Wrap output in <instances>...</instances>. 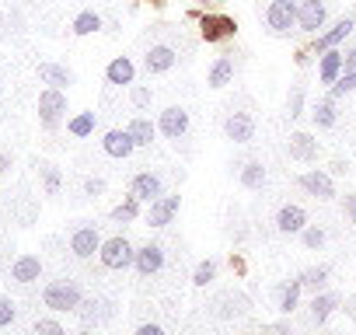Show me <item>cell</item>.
<instances>
[{"mask_svg":"<svg viewBox=\"0 0 356 335\" xmlns=\"http://www.w3.org/2000/svg\"><path fill=\"white\" fill-rule=\"evenodd\" d=\"M42 304L49 311H77L81 307V290L74 283H67V279H56V283H49L42 290Z\"/></svg>","mask_w":356,"mask_h":335,"instance_id":"obj_1","label":"cell"},{"mask_svg":"<svg viewBox=\"0 0 356 335\" xmlns=\"http://www.w3.org/2000/svg\"><path fill=\"white\" fill-rule=\"evenodd\" d=\"M98 255H102V265L105 269H126V265H133V245L119 234V238H108V241H102V248H98Z\"/></svg>","mask_w":356,"mask_h":335,"instance_id":"obj_2","label":"cell"},{"mask_svg":"<svg viewBox=\"0 0 356 335\" xmlns=\"http://www.w3.org/2000/svg\"><path fill=\"white\" fill-rule=\"evenodd\" d=\"M63 112H67V95L56 91V88H46L39 95V119H42V126L46 129H56L60 119H63Z\"/></svg>","mask_w":356,"mask_h":335,"instance_id":"obj_3","label":"cell"},{"mask_svg":"<svg viewBox=\"0 0 356 335\" xmlns=\"http://www.w3.org/2000/svg\"><path fill=\"white\" fill-rule=\"evenodd\" d=\"M266 22L276 35H286L293 25H297V4L293 0H273L269 11H266Z\"/></svg>","mask_w":356,"mask_h":335,"instance_id":"obj_4","label":"cell"},{"mask_svg":"<svg viewBox=\"0 0 356 335\" xmlns=\"http://www.w3.org/2000/svg\"><path fill=\"white\" fill-rule=\"evenodd\" d=\"M200 32H203L207 42H224V39H234L238 22L227 18V15H203L200 18Z\"/></svg>","mask_w":356,"mask_h":335,"instance_id":"obj_5","label":"cell"},{"mask_svg":"<svg viewBox=\"0 0 356 335\" xmlns=\"http://www.w3.org/2000/svg\"><path fill=\"white\" fill-rule=\"evenodd\" d=\"M157 129H161L168 140L186 136V129H189V112H186L182 105H171V108H164V112H161V119H157Z\"/></svg>","mask_w":356,"mask_h":335,"instance_id":"obj_6","label":"cell"},{"mask_svg":"<svg viewBox=\"0 0 356 335\" xmlns=\"http://www.w3.org/2000/svg\"><path fill=\"white\" fill-rule=\"evenodd\" d=\"M178 206H182V196H161V199H154L150 213H147V224L150 227H168L178 217Z\"/></svg>","mask_w":356,"mask_h":335,"instance_id":"obj_7","label":"cell"},{"mask_svg":"<svg viewBox=\"0 0 356 335\" xmlns=\"http://www.w3.org/2000/svg\"><path fill=\"white\" fill-rule=\"evenodd\" d=\"M224 133H227V140H234V143L255 140V119H252V112H231L227 122H224Z\"/></svg>","mask_w":356,"mask_h":335,"instance_id":"obj_8","label":"cell"},{"mask_svg":"<svg viewBox=\"0 0 356 335\" xmlns=\"http://www.w3.org/2000/svg\"><path fill=\"white\" fill-rule=\"evenodd\" d=\"M297 25H300L304 32H318V28L325 25V0H300Z\"/></svg>","mask_w":356,"mask_h":335,"instance_id":"obj_9","label":"cell"},{"mask_svg":"<svg viewBox=\"0 0 356 335\" xmlns=\"http://www.w3.org/2000/svg\"><path fill=\"white\" fill-rule=\"evenodd\" d=\"M133 265H136L140 276H154V272L164 265V248H161V245H143V248H136Z\"/></svg>","mask_w":356,"mask_h":335,"instance_id":"obj_10","label":"cell"},{"mask_svg":"<svg viewBox=\"0 0 356 335\" xmlns=\"http://www.w3.org/2000/svg\"><path fill=\"white\" fill-rule=\"evenodd\" d=\"M129 196L154 203V199H161V196H164V186H161V179H157V175L143 172V175H136V179L129 182Z\"/></svg>","mask_w":356,"mask_h":335,"instance_id":"obj_11","label":"cell"},{"mask_svg":"<svg viewBox=\"0 0 356 335\" xmlns=\"http://www.w3.org/2000/svg\"><path fill=\"white\" fill-rule=\"evenodd\" d=\"M297 182H300V189H304L307 196H314V199H332V196H335V186H332V179H328L325 172H307V175H300Z\"/></svg>","mask_w":356,"mask_h":335,"instance_id":"obj_12","label":"cell"},{"mask_svg":"<svg viewBox=\"0 0 356 335\" xmlns=\"http://www.w3.org/2000/svg\"><path fill=\"white\" fill-rule=\"evenodd\" d=\"M98 248H102V238H98L95 227H77V231H74V238H70V252H74L77 259H91Z\"/></svg>","mask_w":356,"mask_h":335,"instance_id":"obj_13","label":"cell"},{"mask_svg":"<svg viewBox=\"0 0 356 335\" xmlns=\"http://www.w3.org/2000/svg\"><path fill=\"white\" fill-rule=\"evenodd\" d=\"M102 147H105V154H108V157H129V154L136 150V143H133L129 129H108V133H105V140H102Z\"/></svg>","mask_w":356,"mask_h":335,"instance_id":"obj_14","label":"cell"},{"mask_svg":"<svg viewBox=\"0 0 356 335\" xmlns=\"http://www.w3.org/2000/svg\"><path fill=\"white\" fill-rule=\"evenodd\" d=\"M175 60H178V53H175L171 46H150L143 67H147V74H168V70L175 67Z\"/></svg>","mask_w":356,"mask_h":335,"instance_id":"obj_15","label":"cell"},{"mask_svg":"<svg viewBox=\"0 0 356 335\" xmlns=\"http://www.w3.org/2000/svg\"><path fill=\"white\" fill-rule=\"evenodd\" d=\"M304 227H307V213L300 206H283L276 213V231L280 234H300Z\"/></svg>","mask_w":356,"mask_h":335,"instance_id":"obj_16","label":"cell"},{"mask_svg":"<svg viewBox=\"0 0 356 335\" xmlns=\"http://www.w3.org/2000/svg\"><path fill=\"white\" fill-rule=\"evenodd\" d=\"M42 276V262H39V255H22V259H15V265H11V279H18V283H35Z\"/></svg>","mask_w":356,"mask_h":335,"instance_id":"obj_17","label":"cell"},{"mask_svg":"<svg viewBox=\"0 0 356 335\" xmlns=\"http://www.w3.org/2000/svg\"><path fill=\"white\" fill-rule=\"evenodd\" d=\"M353 25H356V18H342V22H335V28L332 32H325V35H318V42H314V53H328L332 46H339L349 32H353Z\"/></svg>","mask_w":356,"mask_h":335,"instance_id":"obj_18","label":"cell"},{"mask_svg":"<svg viewBox=\"0 0 356 335\" xmlns=\"http://www.w3.org/2000/svg\"><path fill=\"white\" fill-rule=\"evenodd\" d=\"M39 81L49 84V88H56V91H63V88L74 84V74L67 67H56V63H39Z\"/></svg>","mask_w":356,"mask_h":335,"instance_id":"obj_19","label":"cell"},{"mask_svg":"<svg viewBox=\"0 0 356 335\" xmlns=\"http://www.w3.org/2000/svg\"><path fill=\"white\" fill-rule=\"evenodd\" d=\"M290 157L293 161H314L318 157V140L311 133H290Z\"/></svg>","mask_w":356,"mask_h":335,"instance_id":"obj_20","label":"cell"},{"mask_svg":"<svg viewBox=\"0 0 356 335\" xmlns=\"http://www.w3.org/2000/svg\"><path fill=\"white\" fill-rule=\"evenodd\" d=\"M105 77H108V84H133V77H136V67H133V60L129 56H115L112 63H108V70H105Z\"/></svg>","mask_w":356,"mask_h":335,"instance_id":"obj_21","label":"cell"},{"mask_svg":"<svg viewBox=\"0 0 356 335\" xmlns=\"http://www.w3.org/2000/svg\"><path fill=\"white\" fill-rule=\"evenodd\" d=\"M339 74H342V53H335V49L321 53V63H318V77H321V84H335Z\"/></svg>","mask_w":356,"mask_h":335,"instance_id":"obj_22","label":"cell"},{"mask_svg":"<svg viewBox=\"0 0 356 335\" xmlns=\"http://www.w3.org/2000/svg\"><path fill=\"white\" fill-rule=\"evenodd\" d=\"M339 307V297L335 293H314V300H311V325H325V318L332 314Z\"/></svg>","mask_w":356,"mask_h":335,"instance_id":"obj_23","label":"cell"},{"mask_svg":"<svg viewBox=\"0 0 356 335\" xmlns=\"http://www.w3.org/2000/svg\"><path fill=\"white\" fill-rule=\"evenodd\" d=\"M234 77V60L231 56H220L213 67H210V88H227Z\"/></svg>","mask_w":356,"mask_h":335,"instance_id":"obj_24","label":"cell"},{"mask_svg":"<svg viewBox=\"0 0 356 335\" xmlns=\"http://www.w3.org/2000/svg\"><path fill=\"white\" fill-rule=\"evenodd\" d=\"M241 186L245 189H262L266 186V164L262 161H248L241 168Z\"/></svg>","mask_w":356,"mask_h":335,"instance_id":"obj_25","label":"cell"},{"mask_svg":"<svg viewBox=\"0 0 356 335\" xmlns=\"http://www.w3.org/2000/svg\"><path fill=\"white\" fill-rule=\"evenodd\" d=\"M154 133H157V126H154L150 119H133V122H129V136H133L136 147H150Z\"/></svg>","mask_w":356,"mask_h":335,"instance_id":"obj_26","label":"cell"},{"mask_svg":"<svg viewBox=\"0 0 356 335\" xmlns=\"http://www.w3.org/2000/svg\"><path fill=\"white\" fill-rule=\"evenodd\" d=\"M328 276H332V269H328V265H314V269H307V272L300 276V286H304V290H314V293H318V290H321V286L328 283Z\"/></svg>","mask_w":356,"mask_h":335,"instance_id":"obj_27","label":"cell"},{"mask_svg":"<svg viewBox=\"0 0 356 335\" xmlns=\"http://www.w3.org/2000/svg\"><path fill=\"white\" fill-rule=\"evenodd\" d=\"M98 28H102V15H95V11H81L74 18V35H91Z\"/></svg>","mask_w":356,"mask_h":335,"instance_id":"obj_28","label":"cell"},{"mask_svg":"<svg viewBox=\"0 0 356 335\" xmlns=\"http://www.w3.org/2000/svg\"><path fill=\"white\" fill-rule=\"evenodd\" d=\"M140 217V199L136 196H126L115 210H112V220H119V224H129V220H136Z\"/></svg>","mask_w":356,"mask_h":335,"instance_id":"obj_29","label":"cell"},{"mask_svg":"<svg viewBox=\"0 0 356 335\" xmlns=\"http://www.w3.org/2000/svg\"><path fill=\"white\" fill-rule=\"evenodd\" d=\"M300 279H290L286 286H283V293H280V311L283 314H290V311H297V300H300Z\"/></svg>","mask_w":356,"mask_h":335,"instance_id":"obj_30","label":"cell"},{"mask_svg":"<svg viewBox=\"0 0 356 335\" xmlns=\"http://www.w3.org/2000/svg\"><path fill=\"white\" fill-rule=\"evenodd\" d=\"M67 129H70L74 136H81V140L91 136V133H95V112H81V115H74V119L67 122Z\"/></svg>","mask_w":356,"mask_h":335,"instance_id":"obj_31","label":"cell"},{"mask_svg":"<svg viewBox=\"0 0 356 335\" xmlns=\"http://www.w3.org/2000/svg\"><path fill=\"white\" fill-rule=\"evenodd\" d=\"M314 126H321V129L335 126V101L332 98H325V101L314 105Z\"/></svg>","mask_w":356,"mask_h":335,"instance_id":"obj_32","label":"cell"},{"mask_svg":"<svg viewBox=\"0 0 356 335\" xmlns=\"http://www.w3.org/2000/svg\"><path fill=\"white\" fill-rule=\"evenodd\" d=\"M39 172H42L46 193H49V196H56V193H60V182H63V179H60V172H56V164H46V161H42V164H39Z\"/></svg>","mask_w":356,"mask_h":335,"instance_id":"obj_33","label":"cell"},{"mask_svg":"<svg viewBox=\"0 0 356 335\" xmlns=\"http://www.w3.org/2000/svg\"><path fill=\"white\" fill-rule=\"evenodd\" d=\"M213 276H217V262H213V259H207V262H200V265H196L193 283H196V286H207V283H213Z\"/></svg>","mask_w":356,"mask_h":335,"instance_id":"obj_34","label":"cell"},{"mask_svg":"<svg viewBox=\"0 0 356 335\" xmlns=\"http://www.w3.org/2000/svg\"><path fill=\"white\" fill-rule=\"evenodd\" d=\"M346 91H356V70H346V74H339V81L332 84V101H335V98H342Z\"/></svg>","mask_w":356,"mask_h":335,"instance_id":"obj_35","label":"cell"},{"mask_svg":"<svg viewBox=\"0 0 356 335\" xmlns=\"http://www.w3.org/2000/svg\"><path fill=\"white\" fill-rule=\"evenodd\" d=\"M300 108H304V88H300V84H290V95H286V112H290V119H297Z\"/></svg>","mask_w":356,"mask_h":335,"instance_id":"obj_36","label":"cell"},{"mask_svg":"<svg viewBox=\"0 0 356 335\" xmlns=\"http://www.w3.org/2000/svg\"><path fill=\"white\" fill-rule=\"evenodd\" d=\"M35 335H67V332H63V325L56 318H39L35 321Z\"/></svg>","mask_w":356,"mask_h":335,"instance_id":"obj_37","label":"cell"},{"mask_svg":"<svg viewBox=\"0 0 356 335\" xmlns=\"http://www.w3.org/2000/svg\"><path fill=\"white\" fill-rule=\"evenodd\" d=\"M15 314H18L15 311V300L11 297H0V328H8L15 321Z\"/></svg>","mask_w":356,"mask_h":335,"instance_id":"obj_38","label":"cell"},{"mask_svg":"<svg viewBox=\"0 0 356 335\" xmlns=\"http://www.w3.org/2000/svg\"><path fill=\"white\" fill-rule=\"evenodd\" d=\"M300 234H304V245H307V248H321V245H325V231H321V227H304Z\"/></svg>","mask_w":356,"mask_h":335,"instance_id":"obj_39","label":"cell"},{"mask_svg":"<svg viewBox=\"0 0 356 335\" xmlns=\"http://www.w3.org/2000/svg\"><path fill=\"white\" fill-rule=\"evenodd\" d=\"M342 210H346V217H349V224L356 227V193H349V196H346V203H342Z\"/></svg>","mask_w":356,"mask_h":335,"instance_id":"obj_40","label":"cell"},{"mask_svg":"<svg viewBox=\"0 0 356 335\" xmlns=\"http://www.w3.org/2000/svg\"><path fill=\"white\" fill-rule=\"evenodd\" d=\"M133 105H136V108L150 105V91H147V88H133Z\"/></svg>","mask_w":356,"mask_h":335,"instance_id":"obj_41","label":"cell"},{"mask_svg":"<svg viewBox=\"0 0 356 335\" xmlns=\"http://www.w3.org/2000/svg\"><path fill=\"white\" fill-rule=\"evenodd\" d=\"M84 193H88V196H102V193H105V182H102V179H88V182H84Z\"/></svg>","mask_w":356,"mask_h":335,"instance_id":"obj_42","label":"cell"},{"mask_svg":"<svg viewBox=\"0 0 356 335\" xmlns=\"http://www.w3.org/2000/svg\"><path fill=\"white\" fill-rule=\"evenodd\" d=\"M136 335H164V328H161V325H140Z\"/></svg>","mask_w":356,"mask_h":335,"instance_id":"obj_43","label":"cell"},{"mask_svg":"<svg viewBox=\"0 0 356 335\" xmlns=\"http://www.w3.org/2000/svg\"><path fill=\"white\" fill-rule=\"evenodd\" d=\"M342 67H346V70H356V49L342 53Z\"/></svg>","mask_w":356,"mask_h":335,"instance_id":"obj_44","label":"cell"},{"mask_svg":"<svg viewBox=\"0 0 356 335\" xmlns=\"http://www.w3.org/2000/svg\"><path fill=\"white\" fill-rule=\"evenodd\" d=\"M269 335H290V328H286V325H273Z\"/></svg>","mask_w":356,"mask_h":335,"instance_id":"obj_45","label":"cell"},{"mask_svg":"<svg viewBox=\"0 0 356 335\" xmlns=\"http://www.w3.org/2000/svg\"><path fill=\"white\" fill-rule=\"evenodd\" d=\"M332 168H335V175H346V172H349V164H346V161H335Z\"/></svg>","mask_w":356,"mask_h":335,"instance_id":"obj_46","label":"cell"},{"mask_svg":"<svg viewBox=\"0 0 356 335\" xmlns=\"http://www.w3.org/2000/svg\"><path fill=\"white\" fill-rule=\"evenodd\" d=\"M8 164H11V161H8L4 154H0V172H8Z\"/></svg>","mask_w":356,"mask_h":335,"instance_id":"obj_47","label":"cell"},{"mask_svg":"<svg viewBox=\"0 0 356 335\" xmlns=\"http://www.w3.org/2000/svg\"><path fill=\"white\" fill-rule=\"evenodd\" d=\"M150 4H154V8H164V0H150Z\"/></svg>","mask_w":356,"mask_h":335,"instance_id":"obj_48","label":"cell"},{"mask_svg":"<svg viewBox=\"0 0 356 335\" xmlns=\"http://www.w3.org/2000/svg\"><path fill=\"white\" fill-rule=\"evenodd\" d=\"M81 335H95V332H81Z\"/></svg>","mask_w":356,"mask_h":335,"instance_id":"obj_49","label":"cell"},{"mask_svg":"<svg viewBox=\"0 0 356 335\" xmlns=\"http://www.w3.org/2000/svg\"><path fill=\"white\" fill-rule=\"evenodd\" d=\"M0 91H4V88H0Z\"/></svg>","mask_w":356,"mask_h":335,"instance_id":"obj_50","label":"cell"}]
</instances>
